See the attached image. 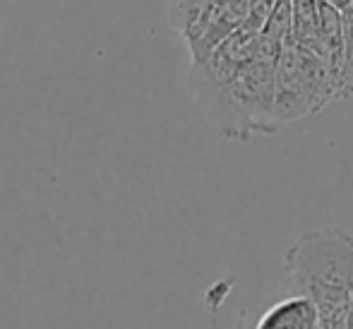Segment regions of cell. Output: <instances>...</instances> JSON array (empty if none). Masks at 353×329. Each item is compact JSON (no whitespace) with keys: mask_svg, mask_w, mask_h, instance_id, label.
Wrapping results in <instances>:
<instances>
[{"mask_svg":"<svg viewBox=\"0 0 353 329\" xmlns=\"http://www.w3.org/2000/svg\"><path fill=\"white\" fill-rule=\"evenodd\" d=\"M281 56L255 53L250 63L226 84L190 79V92L200 111L221 134L248 139L252 134H274L279 130L274 118V82Z\"/></svg>","mask_w":353,"mask_h":329,"instance_id":"obj_1","label":"cell"},{"mask_svg":"<svg viewBox=\"0 0 353 329\" xmlns=\"http://www.w3.org/2000/svg\"><path fill=\"white\" fill-rule=\"evenodd\" d=\"M286 272L298 296L315 303L325 325L346 320L353 291V238L336 228L303 233L286 252Z\"/></svg>","mask_w":353,"mask_h":329,"instance_id":"obj_2","label":"cell"},{"mask_svg":"<svg viewBox=\"0 0 353 329\" xmlns=\"http://www.w3.org/2000/svg\"><path fill=\"white\" fill-rule=\"evenodd\" d=\"M334 99H341L339 77L322 56L296 43L281 51L274 82L276 126H288L312 113H320Z\"/></svg>","mask_w":353,"mask_h":329,"instance_id":"obj_3","label":"cell"},{"mask_svg":"<svg viewBox=\"0 0 353 329\" xmlns=\"http://www.w3.org/2000/svg\"><path fill=\"white\" fill-rule=\"evenodd\" d=\"M255 0H216L185 34L192 66H200L250 17Z\"/></svg>","mask_w":353,"mask_h":329,"instance_id":"obj_4","label":"cell"},{"mask_svg":"<svg viewBox=\"0 0 353 329\" xmlns=\"http://www.w3.org/2000/svg\"><path fill=\"white\" fill-rule=\"evenodd\" d=\"M317 308L310 298L305 296H291L286 301L276 303L272 310L257 320L255 329H315Z\"/></svg>","mask_w":353,"mask_h":329,"instance_id":"obj_5","label":"cell"},{"mask_svg":"<svg viewBox=\"0 0 353 329\" xmlns=\"http://www.w3.org/2000/svg\"><path fill=\"white\" fill-rule=\"evenodd\" d=\"M291 39L298 48L320 56V0H293Z\"/></svg>","mask_w":353,"mask_h":329,"instance_id":"obj_6","label":"cell"},{"mask_svg":"<svg viewBox=\"0 0 353 329\" xmlns=\"http://www.w3.org/2000/svg\"><path fill=\"white\" fill-rule=\"evenodd\" d=\"M216 0H168V19L181 37H185L192 29V24L212 8Z\"/></svg>","mask_w":353,"mask_h":329,"instance_id":"obj_7","label":"cell"},{"mask_svg":"<svg viewBox=\"0 0 353 329\" xmlns=\"http://www.w3.org/2000/svg\"><path fill=\"white\" fill-rule=\"evenodd\" d=\"M344 19V63H341V99L353 97V5L341 12Z\"/></svg>","mask_w":353,"mask_h":329,"instance_id":"obj_8","label":"cell"},{"mask_svg":"<svg viewBox=\"0 0 353 329\" xmlns=\"http://www.w3.org/2000/svg\"><path fill=\"white\" fill-rule=\"evenodd\" d=\"M325 3H330L332 8H336L339 12H344L346 8H351L353 5V0H325Z\"/></svg>","mask_w":353,"mask_h":329,"instance_id":"obj_9","label":"cell"},{"mask_svg":"<svg viewBox=\"0 0 353 329\" xmlns=\"http://www.w3.org/2000/svg\"><path fill=\"white\" fill-rule=\"evenodd\" d=\"M346 329H353V298H351L349 312H346Z\"/></svg>","mask_w":353,"mask_h":329,"instance_id":"obj_10","label":"cell"},{"mask_svg":"<svg viewBox=\"0 0 353 329\" xmlns=\"http://www.w3.org/2000/svg\"><path fill=\"white\" fill-rule=\"evenodd\" d=\"M351 298H353V291H351Z\"/></svg>","mask_w":353,"mask_h":329,"instance_id":"obj_11","label":"cell"}]
</instances>
